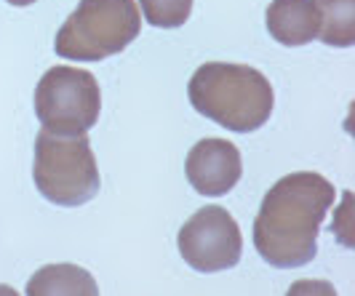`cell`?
I'll use <instances>...</instances> for the list:
<instances>
[{
    "label": "cell",
    "instance_id": "8fae6325",
    "mask_svg": "<svg viewBox=\"0 0 355 296\" xmlns=\"http://www.w3.org/2000/svg\"><path fill=\"white\" fill-rule=\"evenodd\" d=\"M144 19L160 30H177L193 14V0H139Z\"/></svg>",
    "mask_w": 355,
    "mask_h": 296
},
{
    "label": "cell",
    "instance_id": "3957f363",
    "mask_svg": "<svg viewBox=\"0 0 355 296\" xmlns=\"http://www.w3.org/2000/svg\"><path fill=\"white\" fill-rule=\"evenodd\" d=\"M139 30L137 0H80L56 33L53 49L62 59L102 62L134 43Z\"/></svg>",
    "mask_w": 355,
    "mask_h": 296
},
{
    "label": "cell",
    "instance_id": "277c9868",
    "mask_svg": "<svg viewBox=\"0 0 355 296\" xmlns=\"http://www.w3.org/2000/svg\"><path fill=\"white\" fill-rule=\"evenodd\" d=\"M37 192L56 206H83L99 192V168L86 134H53L40 128L33 166Z\"/></svg>",
    "mask_w": 355,
    "mask_h": 296
},
{
    "label": "cell",
    "instance_id": "ba28073f",
    "mask_svg": "<svg viewBox=\"0 0 355 296\" xmlns=\"http://www.w3.org/2000/svg\"><path fill=\"white\" fill-rule=\"evenodd\" d=\"M318 8L313 0H272L267 6V33L281 46H307L318 37Z\"/></svg>",
    "mask_w": 355,
    "mask_h": 296
},
{
    "label": "cell",
    "instance_id": "5b68a950",
    "mask_svg": "<svg viewBox=\"0 0 355 296\" xmlns=\"http://www.w3.org/2000/svg\"><path fill=\"white\" fill-rule=\"evenodd\" d=\"M102 94L89 70L56 64L35 88V115L53 134H89L99 121Z\"/></svg>",
    "mask_w": 355,
    "mask_h": 296
},
{
    "label": "cell",
    "instance_id": "52a82bcc",
    "mask_svg": "<svg viewBox=\"0 0 355 296\" xmlns=\"http://www.w3.org/2000/svg\"><path fill=\"white\" fill-rule=\"evenodd\" d=\"M184 171L198 195H227L243 174L241 150L227 139H200L190 150Z\"/></svg>",
    "mask_w": 355,
    "mask_h": 296
},
{
    "label": "cell",
    "instance_id": "7c38bea8",
    "mask_svg": "<svg viewBox=\"0 0 355 296\" xmlns=\"http://www.w3.org/2000/svg\"><path fill=\"white\" fill-rule=\"evenodd\" d=\"M6 3H11V6H17V8H24V6H33L35 0H6Z\"/></svg>",
    "mask_w": 355,
    "mask_h": 296
},
{
    "label": "cell",
    "instance_id": "9c48e42d",
    "mask_svg": "<svg viewBox=\"0 0 355 296\" xmlns=\"http://www.w3.org/2000/svg\"><path fill=\"white\" fill-rule=\"evenodd\" d=\"M99 291L96 283L86 270L75 267V264H49L43 270H37L27 294L30 296H51V294H89L94 296Z\"/></svg>",
    "mask_w": 355,
    "mask_h": 296
},
{
    "label": "cell",
    "instance_id": "6da1fadb",
    "mask_svg": "<svg viewBox=\"0 0 355 296\" xmlns=\"http://www.w3.org/2000/svg\"><path fill=\"white\" fill-rule=\"evenodd\" d=\"M334 200L337 192L326 176L297 171L278 179L254 219V245L259 256L278 270H294L313 261L318 251V229Z\"/></svg>",
    "mask_w": 355,
    "mask_h": 296
},
{
    "label": "cell",
    "instance_id": "7a4b0ae2",
    "mask_svg": "<svg viewBox=\"0 0 355 296\" xmlns=\"http://www.w3.org/2000/svg\"><path fill=\"white\" fill-rule=\"evenodd\" d=\"M187 94L200 115L235 134L262 128L275 105L270 80L249 64H200L190 78Z\"/></svg>",
    "mask_w": 355,
    "mask_h": 296
},
{
    "label": "cell",
    "instance_id": "8992f818",
    "mask_svg": "<svg viewBox=\"0 0 355 296\" xmlns=\"http://www.w3.org/2000/svg\"><path fill=\"white\" fill-rule=\"evenodd\" d=\"M179 254L198 272H222L241 261L243 235L232 214L222 206H206L179 229Z\"/></svg>",
    "mask_w": 355,
    "mask_h": 296
},
{
    "label": "cell",
    "instance_id": "30bf717a",
    "mask_svg": "<svg viewBox=\"0 0 355 296\" xmlns=\"http://www.w3.org/2000/svg\"><path fill=\"white\" fill-rule=\"evenodd\" d=\"M318 8V35L326 46L350 49L355 43V0H313Z\"/></svg>",
    "mask_w": 355,
    "mask_h": 296
}]
</instances>
